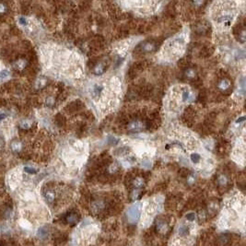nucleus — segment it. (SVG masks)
<instances>
[{
  "instance_id": "nucleus-1",
  "label": "nucleus",
  "mask_w": 246,
  "mask_h": 246,
  "mask_svg": "<svg viewBox=\"0 0 246 246\" xmlns=\"http://www.w3.org/2000/svg\"><path fill=\"white\" fill-rule=\"evenodd\" d=\"M159 43L156 40H148L141 43H139L135 48V53L137 54H148L153 53L159 48Z\"/></svg>"
},
{
  "instance_id": "nucleus-27",
  "label": "nucleus",
  "mask_w": 246,
  "mask_h": 246,
  "mask_svg": "<svg viewBox=\"0 0 246 246\" xmlns=\"http://www.w3.org/2000/svg\"><path fill=\"white\" fill-rule=\"evenodd\" d=\"M21 126H22V128H29L30 126H31V122L28 121V120H26V121H23L21 123Z\"/></svg>"
},
{
  "instance_id": "nucleus-4",
  "label": "nucleus",
  "mask_w": 246,
  "mask_h": 246,
  "mask_svg": "<svg viewBox=\"0 0 246 246\" xmlns=\"http://www.w3.org/2000/svg\"><path fill=\"white\" fill-rule=\"evenodd\" d=\"M108 66H109V64L106 63V61H103V60L102 61L96 62L93 66V69H92L93 73L95 75H97V76H101V75H102L107 70Z\"/></svg>"
},
{
  "instance_id": "nucleus-12",
  "label": "nucleus",
  "mask_w": 246,
  "mask_h": 246,
  "mask_svg": "<svg viewBox=\"0 0 246 246\" xmlns=\"http://www.w3.org/2000/svg\"><path fill=\"white\" fill-rule=\"evenodd\" d=\"M132 183H133V186L135 189H139V188H142L144 185H145V179L143 177H135L133 179L132 181Z\"/></svg>"
},
{
  "instance_id": "nucleus-3",
  "label": "nucleus",
  "mask_w": 246,
  "mask_h": 246,
  "mask_svg": "<svg viewBox=\"0 0 246 246\" xmlns=\"http://www.w3.org/2000/svg\"><path fill=\"white\" fill-rule=\"evenodd\" d=\"M218 89L220 90L221 92H223L224 94L229 95L230 92H232V81L230 79H229L227 77L226 78H221L218 82Z\"/></svg>"
},
{
  "instance_id": "nucleus-28",
  "label": "nucleus",
  "mask_w": 246,
  "mask_h": 246,
  "mask_svg": "<svg viewBox=\"0 0 246 246\" xmlns=\"http://www.w3.org/2000/svg\"><path fill=\"white\" fill-rule=\"evenodd\" d=\"M13 148L15 149V150H19L21 148V144L19 143V142H14L13 143Z\"/></svg>"
},
{
  "instance_id": "nucleus-26",
  "label": "nucleus",
  "mask_w": 246,
  "mask_h": 246,
  "mask_svg": "<svg viewBox=\"0 0 246 246\" xmlns=\"http://www.w3.org/2000/svg\"><path fill=\"white\" fill-rule=\"evenodd\" d=\"M108 142L111 144V145H116V144L118 143V140L115 138V137H109V140H108Z\"/></svg>"
},
{
  "instance_id": "nucleus-23",
  "label": "nucleus",
  "mask_w": 246,
  "mask_h": 246,
  "mask_svg": "<svg viewBox=\"0 0 246 246\" xmlns=\"http://www.w3.org/2000/svg\"><path fill=\"white\" fill-rule=\"evenodd\" d=\"M191 159H192L193 162L197 163V162H198L199 160H200V156H199L198 154H197V153L192 154V155H191Z\"/></svg>"
},
{
  "instance_id": "nucleus-11",
  "label": "nucleus",
  "mask_w": 246,
  "mask_h": 246,
  "mask_svg": "<svg viewBox=\"0 0 246 246\" xmlns=\"http://www.w3.org/2000/svg\"><path fill=\"white\" fill-rule=\"evenodd\" d=\"M156 229L158 232H161V233H165L168 230L169 226L166 222L163 221V220H158L156 223Z\"/></svg>"
},
{
  "instance_id": "nucleus-33",
  "label": "nucleus",
  "mask_w": 246,
  "mask_h": 246,
  "mask_svg": "<svg viewBox=\"0 0 246 246\" xmlns=\"http://www.w3.org/2000/svg\"><path fill=\"white\" fill-rule=\"evenodd\" d=\"M0 147H1V142H0Z\"/></svg>"
},
{
  "instance_id": "nucleus-16",
  "label": "nucleus",
  "mask_w": 246,
  "mask_h": 246,
  "mask_svg": "<svg viewBox=\"0 0 246 246\" xmlns=\"http://www.w3.org/2000/svg\"><path fill=\"white\" fill-rule=\"evenodd\" d=\"M208 99V92L205 89H201L199 92V96H198V100L200 102H205V101H207Z\"/></svg>"
},
{
  "instance_id": "nucleus-20",
  "label": "nucleus",
  "mask_w": 246,
  "mask_h": 246,
  "mask_svg": "<svg viewBox=\"0 0 246 246\" xmlns=\"http://www.w3.org/2000/svg\"><path fill=\"white\" fill-rule=\"evenodd\" d=\"M183 100L184 102H189L191 100V93L189 90H184L183 93Z\"/></svg>"
},
{
  "instance_id": "nucleus-24",
  "label": "nucleus",
  "mask_w": 246,
  "mask_h": 246,
  "mask_svg": "<svg viewBox=\"0 0 246 246\" xmlns=\"http://www.w3.org/2000/svg\"><path fill=\"white\" fill-rule=\"evenodd\" d=\"M24 170H25V172H27L28 173H31V174H34V173L37 172V170H35L33 168H31V167H25Z\"/></svg>"
},
{
  "instance_id": "nucleus-22",
  "label": "nucleus",
  "mask_w": 246,
  "mask_h": 246,
  "mask_svg": "<svg viewBox=\"0 0 246 246\" xmlns=\"http://www.w3.org/2000/svg\"><path fill=\"white\" fill-rule=\"evenodd\" d=\"M140 197V192L138 190H134L131 194V199L132 200H137Z\"/></svg>"
},
{
  "instance_id": "nucleus-32",
  "label": "nucleus",
  "mask_w": 246,
  "mask_h": 246,
  "mask_svg": "<svg viewBox=\"0 0 246 246\" xmlns=\"http://www.w3.org/2000/svg\"><path fill=\"white\" fill-rule=\"evenodd\" d=\"M5 116H6V115H5L4 113H1V114H0V121H1V120H3V119L5 118Z\"/></svg>"
},
{
  "instance_id": "nucleus-8",
  "label": "nucleus",
  "mask_w": 246,
  "mask_h": 246,
  "mask_svg": "<svg viewBox=\"0 0 246 246\" xmlns=\"http://www.w3.org/2000/svg\"><path fill=\"white\" fill-rule=\"evenodd\" d=\"M194 32L199 35H205L209 32V26L208 23L202 22L197 25V27L194 29Z\"/></svg>"
},
{
  "instance_id": "nucleus-21",
  "label": "nucleus",
  "mask_w": 246,
  "mask_h": 246,
  "mask_svg": "<svg viewBox=\"0 0 246 246\" xmlns=\"http://www.w3.org/2000/svg\"><path fill=\"white\" fill-rule=\"evenodd\" d=\"M179 174H180L182 177H183V178H185V177L187 178L189 175H190V172H189L187 169H181L180 172H179Z\"/></svg>"
},
{
  "instance_id": "nucleus-31",
  "label": "nucleus",
  "mask_w": 246,
  "mask_h": 246,
  "mask_svg": "<svg viewBox=\"0 0 246 246\" xmlns=\"http://www.w3.org/2000/svg\"><path fill=\"white\" fill-rule=\"evenodd\" d=\"M194 213H191V214H189L188 216H187V219H190V220H193V219H194Z\"/></svg>"
},
{
  "instance_id": "nucleus-5",
  "label": "nucleus",
  "mask_w": 246,
  "mask_h": 246,
  "mask_svg": "<svg viewBox=\"0 0 246 246\" xmlns=\"http://www.w3.org/2000/svg\"><path fill=\"white\" fill-rule=\"evenodd\" d=\"M183 78L185 80H194L197 78V71L194 67H187L183 72Z\"/></svg>"
},
{
  "instance_id": "nucleus-7",
  "label": "nucleus",
  "mask_w": 246,
  "mask_h": 246,
  "mask_svg": "<svg viewBox=\"0 0 246 246\" xmlns=\"http://www.w3.org/2000/svg\"><path fill=\"white\" fill-rule=\"evenodd\" d=\"M83 107H84L83 102L78 100V101H75V102H72L71 103H69L67 106L66 110H68L67 111L68 113H74V112H78L79 110L83 109Z\"/></svg>"
},
{
  "instance_id": "nucleus-9",
  "label": "nucleus",
  "mask_w": 246,
  "mask_h": 246,
  "mask_svg": "<svg viewBox=\"0 0 246 246\" xmlns=\"http://www.w3.org/2000/svg\"><path fill=\"white\" fill-rule=\"evenodd\" d=\"M102 89H103V87L102 84H94L91 87V89H90V93H91L92 97L94 99H96L101 95Z\"/></svg>"
},
{
  "instance_id": "nucleus-30",
  "label": "nucleus",
  "mask_w": 246,
  "mask_h": 246,
  "mask_svg": "<svg viewBox=\"0 0 246 246\" xmlns=\"http://www.w3.org/2000/svg\"><path fill=\"white\" fill-rule=\"evenodd\" d=\"M46 102H47V104H49V105H52V104H54V100L52 97H50V98L47 99Z\"/></svg>"
},
{
  "instance_id": "nucleus-2",
  "label": "nucleus",
  "mask_w": 246,
  "mask_h": 246,
  "mask_svg": "<svg viewBox=\"0 0 246 246\" xmlns=\"http://www.w3.org/2000/svg\"><path fill=\"white\" fill-rule=\"evenodd\" d=\"M148 127L147 121H142V120H134L127 124V131L129 133H138L145 130Z\"/></svg>"
},
{
  "instance_id": "nucleus-17",
  "label": "nucleus",
  "mask_w": 246,
  "mask_h": 246,
  "mask_svg": "<svg viewBox=\"0 0 246 246\" xmlns=\"http://www.w3.org/2000/svg\"><path fill=\"white\" fill-rule=\"evenodd\" d=\"M219 243L220 245H227L230 243V237L228 235H222L219 238Z\"/></svg>"
},
{
  "instance_id": "nucleus-25",
  "label": "nucleus",
  "mask_w": 246,
  "mask_h": 246,
  "mask_svg": "<svg viewBox=\"0 0 246 246\" xmlns=\"http://www.w3.org/2000/svg\"><path fill=\"white\" fill-rule=\"evenodd\" d=\"M8 75H9V72L8 70H3V71L0 72V78H6L8 77Z\"/></svg>"
},
{
  "instance_id": "nucleus-13",
  "label": "nucleus",
  "mask_w": 246,
  "mask_h": 246,
  "mask_svg": "<svg viewBox=\"0 0 246 246\" xmlns=\"http://www.w3.org/2000/svg\"><path fill=\"white\" fill-rule=\"evenodd\" d=\"M78 220V216L76 213H70L67 217V221L70 224L77 223Z\"/></svg>"
},
{
  "instance_id": "nucleus-18",
  "label": "nucleus",
  "mask_w": 246,
  "mask_h": 246,
  "mask_svg": "<svg viewBox=\"0 0 246 246\" xmlns=\"http://www.w3.org/2000/svg\"><path fill=\"white\" fill-rule=\"evenodd\" d=\"M45 84H46V79H44V78H39V79H37L35 86H36L37 89H42V88H43V87L45 86Z\"/></svg>"
},
{
  "instance_id": "nucleus-19",
  "label": "nucleus",
  "mask_w": 246,
  "mask_h": 246,
  "mask_svg": "<svg viewBox=\"0 0 246 246\" xmlns=\"http://www.w3.org/2000/svg\"><path fill=\"white\" fill-rule=\"evenodd\" d=\"M188 233V228L186 227V226L184 225H182L181 227L179 228V234L181 236H186Z\"/></svg>"
},
{
  "instance_id": "nucleus-10",
  "label": "nucleus",
  "mask_w": 246,
  "mask_h": 246,
  "mask_svg": "<svg viewBox=\"0 0 246 246\" xmlns=\"http://www.w3.org/2000/svg\"><path fill=\"white\" fill-rule=\"evenodd\" d=\"M217 183L220 187H227L230 183V180L225 174H219L217 178Z\"/></svg>"
},
{
  "instance_id": "nucleus-14",
  "label": "nucleus",
  "mask_w": 246,
  "mask_h": 246,
  "mask_svg": "<svg viewBox=\"0 0 246 246\" xmlns=\"http://www.w3.org/2000/svg\"><path fill=\"white\" fill-rule=\"evenodd\" d=\"M138 213H139V209L137 208H132L131 209L129 210V213H128V217L130 219H137L138 217Z\"/></svg>"
},
{
  "instance_id": "nucleus-29",
  "label": "nucleus",
  "mask_w": 246,
  "mask_h": 246,
  "mask_svg": "<svg viewBox=\"0 0 246 246\" xmlns=\"http://www.w3.org/2000/svg\"><path fill=\"white\" fill-rule=\"evenodd\" d=\"M19 23L22 24V25H26L27 24L26 19H25L24 17H21V18H19Z\"/></svg>"
},
{
  "instance_id": "nucleus-15",
  "label": "nucleus",
  "mask_w": 246,
  "mask_h": 246,
  "mask_svg": "<svg viewBox=\"0 0 246 246\" xmlns=\"http://www.w3.org/2000/svg\"><path fill=\"white\" fill-rule=\"evenodd\" d=\"M44 197H45V199H46L49 203H52L54 200V198H56V194L54 193V191L49 190V191H47V192H45Z\"/></svg>"
},
{
  "instance_id": "nucleus-6",
  "label": "nucleus",
  "mask_w": 246,
  "mask_h": 246,
  "mask_svg": "<svg viewBox=\"0 0 246 246\" xmlns=\"http://www.w3.org/2000/svg\"><path fill=\"white\" fill-rule=\"evenodd\" d=\"M106 203H105L104 200H95V201L92 202L91 204V209L94 213H101L102 212L104 209H106Z\"/></svg>"
}]
</instances>
